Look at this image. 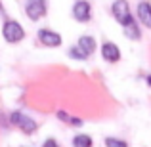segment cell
<instances>
[{
	"mask_svg": "<svg viewBox=\"0 0 151 147\" xmlns=\"http://www.w3.org/2000/svg\"><path fill=\"white\" fill-rule=\"evenodd\" d=\"M105 147H126L124 141L117 140V138H107L105 140Z\"/></svg>",
	"mask_w": 151,
	"mask_h": 147,
	"instance_id": "7c38bea8",
	"label": "cell"
},
{
	"mask_svg": "<svg viewBox=\"0 0 151 147\" xmlns=\"http://www.w3.org/2000/svg\"><path fill=\"white\" fill-rule=\"evenodd\" d=\"M78 48L84 52L86 55L94 54V50H96V40H94L92 37H81L78 38Z\"/></svg>",
	"mask_w": 151,
	"mask_h": 147,
	"instance_id": "30bf717a",
	"label": "cell"
},
{
	"mask_svg": "<svg viewBox=\"0 0 151 147\" xmlns=\"http://www.w3.org/2000/svg\"><path fill=\"white\" fill-rule=\"evenodd\" d=\"M2 34H4V40L10 42V44H17V42H21L25 38V31H23V27L17 21H6L4 23Z\"/></svg>",
	"mask_w": 151,
	"mask_h": 147,
	"instance_id": "6da1fadb",
	"label": "cell"
},
{
	"mask_svg": "<svg viewBox=\"0 0 151 147\" xmlns=\"http://www.w3.org/2000/svg\"><path fill=\"white\" fill-rule=\"evenodd\" d=\"M38 38L42 40L44 46H50V48H55V46L61 44V37L58 33H54V31H48V29L38 31Z\"/></svg>",
	"mask_w": 151,
	"mask_h": 147,
	"instance_id": "8992f818",
	"label": "cell"
},
{
	"mask_svg": "<svg viewBox=\"0 0 151 147\" xmlns=\"http://www.w3.org/2000/svg\"><path fill=\"white\" fill-rule=\"evenodd\" d=\"M69 54H71V57H75V59H86V57H88V55H86L84 52L78 48V46H77V48H71Z\"/></svg>",
	"mask_w": 151,
	"mask_h": 147,
	"instance_id": "4fadbf2b",
	"label": "cell"
},
{
	"mask_svg": "<svg viewBox=\"0 0 151 147\" xmlns=\"http://www.w3.org/2000/svg\"><path fill=\"white\" fill-rule=\"evenodd\" d=\"M12 122H14V124H17L25 134H33L35 130H37V122H35L33 118L25 117L23 113H14V115H12Z\"/></svg>",
	"mask_w": 151,
	"mask_h": 147,
	"instance_id": "277c9868",
	"label": "cell"
},
{
	"mask_svg": "<svg viewBox=\"0 0 151 147\" xmlns=\"http://www.w3.org/2000/svg\"><path fill=\"white\" fill-rule=\"evenodd\" d=\"M147 84L151 86V75H149V77H147Z\"/></svg>",
	"mask_w": 151,
	"mask_h": 147,
	"instance_id": "9a60e30c",
	"label": "cell"
},
{
	"mask_svg": "<svg viewBox=\"0 0 151 147\" xmlns=\"http://www.w3.org/2000/svg\"><path fill=\"white\" fill-rule=\"evenodd\" d=\"M46 10H48L46 0H29V4L25 6V14L31 21H38L40 17H44Z\"/></svg>",
	"mask_w": 151,
	"mask_h": 147,
	"instance_id": "3957f363",
	"label": "cell"
},
{
	"mask_svg": "<svg viewBox=\"0 0 151 147\" xmlns=\"http://www.w3.org/2000/svg\"><path fill=\"white\" fill-rule=\"evenodd\" d=\"M101 55H103V59H105V61L115 63V61H119V59H121V50H119L113 42H105V44L101 46Z\"/></svg>",
	"mask_w": 151,
	"mask_h": 147,
	"instance_id": "52a82bcc",
	"label": "cell"
},
{
	"mask_svg": "<svg viewBox=\"0 0 151 147\" xmlns=\"http://www.w3.org/2000/svg\"><path fill=\"white\" fill-rule=\"evenodd\" d=\"M73 17L77 21H82V23L90 19V4L86 0H81V2H77L73 6Z\"/></svg>",
	"mask_w": 151,
	"mask_h": 147,
	"instance_id": "5b68a950",
	"label": "cell"
},
{
	"mask_svg": "<svg viewBox=\"0 0 151 147\" xmlns=\"http://www.w3.org/2000/svg\"><path fill=\"white\" fill-rule=\"evenodd\" d=\"M138 17H140L142 25L151 29V4L149 2H140L138 4Z\"/></svg>",
	"mask_w": 151,
	"mask_h": 147,
	"instance_id": "ba28073f",
	"label": "cell"
},
{
	"mask_svg": "<svg viewBox=\"0 0 151 147\" xmlns=\"http://www.w3.org/2000/svg\"><path fill=\"white\" fill-rule=\"evenodd\" d=\"M111 11H113V17L117 19L121 25H126V23L132 19L130 8H128V2H126V0H115L113 6H111Z\"/></svg>",
	"mask_w": 151,
	"mask_h": 147,
	"instance_id": "7a4b0ae2",
	"label": "cell"
},
{
	"mask_svg": "<svg viewBox=\"0 0 151 147\" xmlns=\"http://www.w3.org/2000/svg\"><path fill=\"white\" fill-rule=\"evenodd\" d=\"M42 147H59V145H58V141H55V140H46Z\"/></svg>",
	"mask_w": 151,
	"mask_h": 147,
	"instance_id": "5bb4252c",
	"label": "cell"
},
{
	"mask_svg": "<svg viewBox=\"0 0 151 147\" xmlns=\"http://www.w3.org/2000/svg\"><path fill=\"white\" fill-rule=\"evenodd\" d=\"M122 31H124V37H128L130 40H140V29H138V25H136V21L134 19H130L126 25H122Z\"/></svg>",
	"mask_w": 151,
	"mask_h": 147,
	"instance_id": "9c48e42d",
	"label": "cell"
},
{
	"mask_svg": "<svg viewBox=\"0 0 151 147\" xmlns=\"http://www.w3.org/2000/svg\"><path fill=\"white\" fill-rule=\"evenodd\" d=\"M73 145L75 147H92V138L86 134H78L73 138Z\"/></svg>",
	"mask_w": 151,
	"mask_h": 147,
	"instance_id": "8fae6325",
	"label": "cell"
}]
</instances>
